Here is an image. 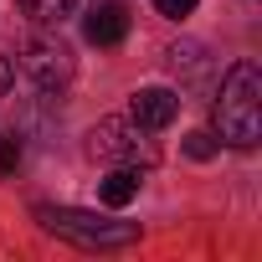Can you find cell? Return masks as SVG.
I'll return each mask as SVG.
<instances>
[{"label": "cell", "instance_id": "1", "mask_svg": "<svg viewBox=\"0 0 262 262\" xmlns=\"http://www.w3.org/2000/svg\"><path fill=\"white\" fill-rule=\"evenodd\" d=\"M216 128L236 149H252L262 139V72H257V62H231L226 67L221 98H216Z\"/></svg>", "mask_w": 262, "mask_h": 262}, {"label": "cell", "instance_id": "2", "mask_svg": "<svg viewBox=\"0 0 262 262\" xmlns=\"http://www.w3.org/2000/svg\"><path fill=\"white\" fill-rule=\"evenodd\" d=\"M41 226L52 236H67L77 247H128V242H139V226L134 221H98L93 211H72V206H36Z\"/></svg>", "mask_w": 262, "mask_h": 262}, {"label": "cell", "instance_id": "3", "mask_svg": "<svg viewBox=\"0 0 262 262\" xmlns=\"http://www.w3.org/2000/svg\"><path fill=\"white\" fill-rule=\"evenodd\" d=\"M21 72L41 88V93H57L72 82V47H62L57 36H26L21 41Z\"/></svg>", "mask_w": 262, "mask_h": 262}, {"label": "cell", "instance_id": "4", "mask_svg": "<svg viewBox=\"0 0 262 262\" xmlns=\"http://www.w3.org/2000/svg\"><path fill=\"white\" fill-rule=\"evenodd\" d=\"M88 155L108 160V165H139V160H149V144L134 118H98V128L88 134Z\"/></svg>", "mask_w": 262, "mask_h": 262}, {"label": "cell", "instance_id": "5", "mask_svg": "<svg viewBox=\"0 0 262 262\" xmlns=\"http://www.w3.org/2000/svg\"><path fill=\"white\" fill-rule=\"evenodd\" d=\"M180 113V98L170 88H139L134 93V123L144 128V134H160V128H170Z\"/></svg>", "mask_w": 262, "mask_h": 262}, {"label": "cell", "instance_id": "6", "mask_svg": "<svg viewBox=\"0 0 262 262\" xmlns=\"http://www.w3.org/2000/svg\"><path fill=\"white\" fill-rule=\"evenodd\" d=\"M82 31H88L93 47H118L128 36V6H123V0H103V6H93L88 21H82Z\"/></svg>", "mask_w": 262, "mask_h": 262}, {"label": "cell", "instance_id": "7", "mask_svg": "<svg viewBox=\"0 0 262 262\" xmlns=\"http://www.w3.org/2000/svg\"><path fill=\"white\" fill-rule=\"evenodd\" d=\"M134 195H139V170H134V165H118V170L98 185V201H103V206H113V211H123Z\"/></svg>", "mask_w": 262, "mask_h": 262}, {"label": "cell", "instance_id": "8", "mask_svg": "<svg viewBox=\"0 0 262 262\" xmlns=\"http://www.w3.org/2000/svg\"><path fill=\"white\" fill-rule=\"evenodd\" d=\"M16 6H21V16L36 21V26H62V21L77 11V0H16Z\"/></svg>", "mask_w": 262, "mask_h": 262}, {"label": "cell", "instance_id": "9", "mask_svg": "<svg viewBox=\"0 0 262 262\" xmlns=\"http://www.w3.org/2000/svg\"><path fill=\"white\" fill-rule=\"evenodd\" d=\"M165 57H170V72H185V77H201V72H206V47H201V41H180V47H170Z\"/></svg>", "mask_w": 262, "mask_h": 262}, {"label": "cell", "instance_id": "10", "mask_svg": "<svg viewBox=\"0 0 262 262\" xmlns=\"http://www.w3.org/2000/svg\"><path fill=\"white\" fill-rule=\"evenodd\" d=\"M180 149H185V160H216V155H221V139L206 134V128H195V134L180 139Z\"/></svg>", "mask_w": 262, "mask_h": 262}, {"label": "cell", "instance_id": "11", "mask_svg": "<svg viewBox=\"0 0 262 262\" xmlns=\"http://www.w3.org/2000/svg\"><path fill=\"white\" fill-rule=\"evenodd\" d=\"M16 165H21V134H16V128H11V134L0 139V175H11Z\"/></svg>", "mask_w": 262, "mask_h": 262}, {"label": "cell", "instance_id": "12", "mask_svg": "<svg viewBox=\"0 0 262 262\" xmlns=\"http://www.w3.org/2000/svg\"><path fill=\"white\" fill-rule=\"evenodd\" d=\"M195 6H201V0H155V11H160V16H170V21H185Z\"/></svg>", "mask_w": 262, "mask_h": 262}, {"label": "cell", "instance_id": "13", "mask_svg": "<svg viewBox=\"0 0 262 262\" xmlns=\"http://www.w3.org/2000/svg\"><path fill=\"white\" fill-rule=\"evenodd\" d=\"M11 88H16V57L0 52V93H11Z\"/></svg>", "mask_w": 262, "mask_h": 262}]
</instances>
